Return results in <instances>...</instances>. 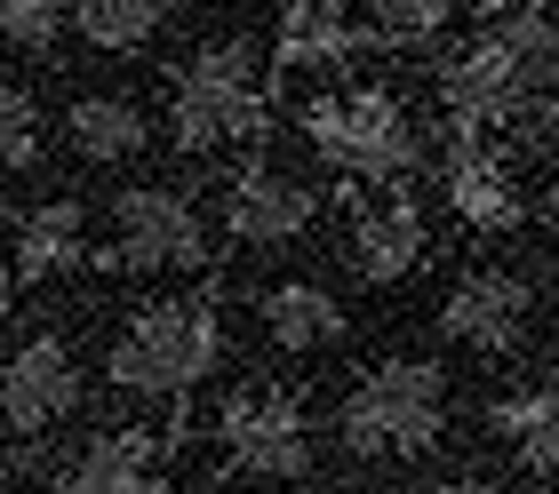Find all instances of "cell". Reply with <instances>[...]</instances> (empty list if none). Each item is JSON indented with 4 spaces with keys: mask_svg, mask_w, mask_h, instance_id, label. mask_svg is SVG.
<instances>
[{
    "mask_svg": "<svg viewBox=\"0 0 559 494\" xmlns=\"http://www.w3.org/2000/svg\"><path fill=\"white\" fill-rule=\"evenodd\" d=\"M57 494H160V431L120 423L105 438H88V447L64 462Z\"/></svg>",
    "mask_w": 559,
    "mask_h": 494,
    "instance_id": "cell-10",
    "label": "cell"
},
{
    "mask_svg": "<svg viewBox=\"0 0 559 494\" xmlns=\"http://www.w3.org/2000/svg\"><path fill=\"white\" fill-rule=\"evenodd\" d=\"M360 48H368V33L336 0H296L288 24H280V57L288 64H344V57H360Z\"/></svg>",
    "mask_w": 559,
    "mask_h": 494,
    "instance_id": "cell-18",
    "label": "cell"
},
{
    "mask_svg": "<svg viewBox=\"0 0 559 494\" xmlns=\"http://www.w3.org/2000/svg\"><path fill=\"white\" fill-rule=\"evenodd\" d=\"M216 351H224L216 303L176 296V303H144L136 320L112 335L105 375L120 391H136V399H176V391H192V383L216 368Z\"/></svg>",
    "mask_w": 559,
    "mask_h": 494,
    "instance_id": "cell-2",
    "label": "cell"
},
{
    "mask_svg": "<svg viewBox=\"0 0 559 494\" xmlns=\"http://www.w3.org/2000/svg\"><path fill=\"white\" fill-rule=\"evenodd\" d=\"M216 438H224V455H233L240 471H257V479H296L304 462H312V423H304V407L288 391H264V383H248V391L224 399Z\"/></svg>",
    "mask_w": 559,
    "mask_h": 494,
    "instance_id": "cell-7",
    "label": "cell"
},
{
    "mask_svg": "<svg viewBox=\"0 0 559 494\" xmlns=\"http://www.w3.org/2000/svg\"><path fill=\"white\" fill-rule=\"evenodd\" d=\"M448 423V375L431 359H384L344 391L336 407V438L352 455H424Z\"/></svg>",
    "mask_w": 559,
    "mask_h": 494,
    "instance_id": "cell-3",
    "label": "cell"
},
{
    "mask_svg": "<svg viewBox=\"0 0 559 494\" xmlns=\"http://www.w3.org/2000/svg\"><path fill=\"white\" fill-rule=\"evenodd\" d=\"M527 320H536V296H527V279L503 272V264L464 272L448 288V303H440V327L455 335V344H472V351H520Z\"/></svg>",
    "mask_w": 559,
    "mask_h": 494,
    "instance_id": "cell-9",
    "label": "cell"
},
{
    "mask_svg": "<svg viewBox=\"0 0 559 494\" xmlns=\"http://www.w3.org/2000/svg\"><path fill=\"white\" fill-rule=\"evenodd\" d=\"M0 311H9V288H0Z\"/></svg>",
    "mask_w": 559,
    "mask_h": 494,
    "instance_id": "cell-28",
    "label": "cell"
},
{
    "mask_svg": "<svg viewBox=\"0 0 559 494\" xmlns=\"http://www.w3.org/2000/svg\"><path fill=\"white\" fill-rule=\"evenodd\" d=\"M424 207L408 192H392V200H360L352 207V255H360V272L376 279V288H392V279H408L424 264Z\"/></svg>",
    "mask_w": 559,
    "mask_h": 494,
    "instance_id": "cell-11",
    "label": "cell"
},
{
    "mask_svg": "<svg viewBox=\"0 0 559 494\" xmlns=\"http://www.w3.org/2000/svg\"><path fill=\"white\" fill-rule=\"evenodd\" d=\"M488 423H496V438L527 462V471H559V383H536V391L496 399Z\"/></svg>",
    "mask_w": 559,
    "mask_h": 494,
    "instance_id": "cell-17",
    "label": "cell"
},
{
    "mask_svg": "<svg viewBox=\"0 0 559 494\" xmlns=\"http://www.w3.org/2000/svg\"><path fill=\"white\" fill-rule=\"evenodd\" d=\"M72 24H81V40L105 48V57H136V48L160 40L168 9L160 0H72Z\"/></svg>",
    "mask_w": 559,
    "mask_h": 494,
    "instance_id": "cell-19",
    "label": "cell"
},
{
    "mask_svg": "<svg viewBox=\"0 0 559 494\" xmlns=\"http://www.w3.org/2000/svg\"><path fill=\"white\" fill-rule=\"evenodd\" d=\"M168 128L185 152H224V144H248L264 128V81H257V57L240 40H209L192 48V64L176 72V96H168Z\"/></svg>",
    "mask_w": 559,
    "mask_h": 494,
    "instance_id": "cell-4",
    "label": "cell"
},
{
    "mask_svg": "<svg viewBox=\"0 0 559 494\" xmlns=\"http://www.w3.org/2000/svg\"><path fill=\"white\" fill-rule=\"evenodd\" d=\"M0 494H24V486H16V479H0Z\"/></svg>",
    "mask_w": 559,
    "mask_h": 494,
    "instance_id": "cell-27",
    "label": "cell"
},
{
    "mask_svg": "<svg viewBox=\"0 0 559 494\" xmlns=\"http://www.w3.org/2000/svg\"><path fill=\"white\" fill-rule=\"evenodd\" d=\"M544 81H551V24L544 9H520V16H496V33L455 48L440 72V96H448V120L479 136V128L520 120Z\"/></svg>",
    "mask_w": 559,
    "mask_h": 494,
    "instance_id": "cell-1",
    "label": "cell"
},
{
    "mask_svg": "<svg viewBox=\"0 0 559 494\" xmlns=\"http://www.w3.org/2000/svg\"><path fill=\"white\" fill-rule=\"evenodd\" d=\"M81 407V359H72L64 335H33L24 351L0 359V431L9 438H40L72 423Z\"/></svg>",
    "mask_w": 559,
    "mask_h": 494,
    "instance_id": "cell-8",
    "label": "cell"
},
{
    "mask_svg": "<svg viewBox=\"0 0 559 494\" xmlns=\"http://www.w3.org/2000/svg\"><path fill=\"white\" fill-rule=\"evenodd\" d=\"M551 207H559V152H551Z\"/></svg>",
    "mask_w": 559,
    "mask_h": 494,
    "instance_id": "cell-25",
    "label": "cell"
},
{
    "mask_svg": "<svg viewBox=\"0 0 559 494\" xmlns=\"http://www.w3.org/2000/svg\"><path fill=\"white\" fill-rule=\"evenodd\" d=\"M551 72H559V24H551Z\"/></svg>",
    "mask_w": 559,
    "mask_h": 494,
    "instance_id": "cell-26",
    "label": "cell"
},
{
    "mask_svg": "<svg viewBox=\"0 0 559 494\" xmlns=\"http://www.w3.org/2000/svg\"><path fill=\"white\" fill-rule=\"evenodd\" d=\"M33 160H40V104L0 81V176H16Z\"/></svg>",
    "mask_w": 559,
    "mask_h": 494,
    "instance_id": "cell-20",
    "label": "cell"
},
{
    "mask_svg": "<svg viewBox=\"0 0 559 494\" xmlns=\"http://www.w3.org/2000/svg\"><path fill=\"white\" fill-rule=\"evenodd\" d=\"M448 200H455V216H464L472 231H512V224L527 216V200H520V184H512V168L488 160L479 144H464V152L448 160Z\"/></svg>",
    "mask_w": 559,
    "mask_h": 494,
    "instance_id": "cell-15",
    "label": "cell"
},
{
    "mask_svg": "<svg viewBox=\"0 0 559 494\" xmlns=\"http://www.w3.org/2000/svg\"><path fill=\"white\" fill-rule=\"evenodd\" d=\"M472 9H488V16H520V9H544V0H472Z\"/></svg>",
    "mask_w": 559,
    "mask_h": 494,
    "instance_id": "cell-23",
    "label": "cell"
},
{
    "mask_svg": "<svg viewBox=\"0 0 559 494\" xmlns=\"http://www.w3.org/2000/svg\"><path fill=\"white\" fill-rule=\"evenodd\" d=\"M112 264L120 272H192L209 264V224L185 192L136 184L112 200Z\"/></svg>",
    "mask_w": 559,
    "mask_h": 494,
    "instance_id": "cell-6",
    "label": "cell"
},
{
    "mask_svg": "<svg viewBox=\"0 0 559 494\" xmlns=\"http://www.w3.org/2000/svg\"><path fill=\"white\" fill-rule=\"evenodd\" d=\"M304 136H312L336 168L376 176V184H392V176L416 168V120H408V104L384 96V88H352V96L304 104Z\"/></svg>",
    "mask_w": 559,
    "mask_h": 494,
    "instance_id": "cell-5",
    "label": "cell"
},
{
    "mask_svg": "<svg viewBox=\"0 0 559 494\" xmlns=\"http://www.w3.org/2000/svg\"><path fill=\"white\" fill-rule=\"evenodd\" d=\"M72 0H0V40L9 48H48L64 33Z\"/></svg>",
    "mask_w": 559,
    "mask_h": 494,
    "instance_id": "cell-22",
    "label": "cell"
},
{
    "mask_svg": "<svg viewBox=\"0 0 559 494\" xmlns=\"http://www.w3.org/2000/svg\"><path fill=\"white\" fill-rule=\"evenodd\" d=\"M455 16V0H368V40H424Z\"/></svg>",
    "mask_w": 559,
    "mask_h": 494,
    "instance_id": "cell-21",
    "label": "cell"
},
{
    "mask_svg": "<svg viewBox=\"0 0 559 494\" xmlns=\"http://www.w3.org/2000/svg\"><path fill=\"white\" fill-rule=\"evenodd\" d=\"M431 494H503V486H488V479H448V486H431Z\"/></svg>",
    "mask_w": 559,
    "mask_h": 494,
    "instance_id": "cell-24",
    "label": "cell"
},
{
    "mask_svg": "<svg viewBox=\"0 0 559 494\" xmlns=\"http://www.w3.org/2000/svg\"><path fill=\"white\" fill-rule=\"evenodd\" d=\"M9 248H16V272H24V279L72 272V264L88 255V216H81V200H40L33 216H16Z\"/></svg>",
    "mask_w": 559,
    "mask_h": 494,
    "instance_id": "cell-14",
    "label": "cell"
},
{
    "mask_svg": "<svg viewBox=\"0 0 559 494\" xmlns=\"http://www.w3.org/2000/svg\"><path fill=\"white\" fill-rule=\"evenodd\" d=\"M312 224V192L296 184V176H280V168H248L233 192H224V231L248 248H280V240H296V231Z\"/></svg>",
    "mask_w": 559,
    "mask_h": 494,
    "instance_id": "cell-12",
    "label": "cell"
},
{
    "mask_svg": "<svg viewBox=\"0 0 559 494\" xmlns=\"http://www.w3.org/2000/svg\"><path fill=\"white\" fill-rule=\"evenodd\" d=\"M64 136H72L81 160H136L144 136H152V120H144V104H129V96H81L64 112Z\"/></svg>",
    "mask_w": 559,
    "mask_h": 494,
    "instance_id": "cell-16",
    "label": "cell"
},
{
    "mask_svg": "<svg viewBox=\"0 0 559 494\" xmlns=\"http://www.w3.org/2000/svg\"><path fill=\"white\" fill-rule=\"evenodd\" d=\"M257 320H264V344L280 351H328L344 344V303L312 288V279H280V288L257 296Z\"/></svg>",
    "mask_w": 559,
    "mask_h": 494,
    "instance_id": "cell-13",
    "label": "cell"
}]
</instances>
